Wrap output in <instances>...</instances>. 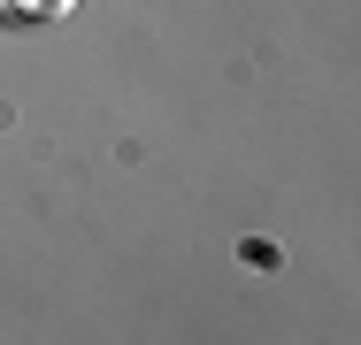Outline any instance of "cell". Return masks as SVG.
<instances>
[{
  "label": "cell",
  "mask_w": 361,
  "mask_h": 345,
  "mask_svg": "<svg viewBox=\"0 0 361 345\" xmlns=\"http://www.w3.org/2000/svg\"><path fill=\"white\" fill-rule=\"evenodd\" d=\"M8 8H16V15H31V23H47V15H62L70 0H8Z\"/></svg>",
  "instance_id": "1"
}]
</instances>
